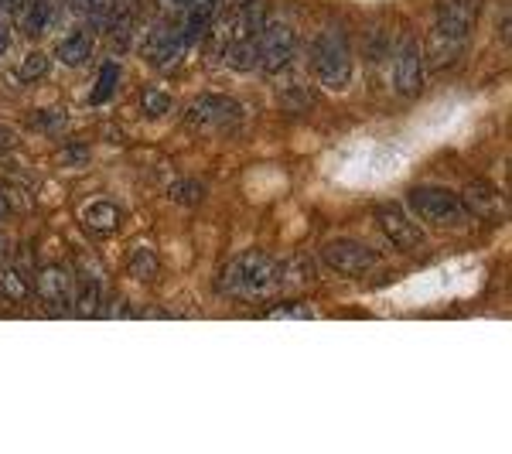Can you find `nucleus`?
<instances>
[{"mask_svg":"<svg viewBox=\"0 0 512 454\" xmlns=\"http://www.w3.org/2000/svg\"><path fill=\"white\" fill-rule=\"evenodd\" d=\"M222 287L236 301H250V304L270 301L284 287V263L263 250H246L229 263Z\"/></svg>","mask_w":512,"mask_h":454,"instance_id":"f257e3e1","label":"nucleus"},{"mask_svg":"<svg viewBox=\"0 0 512 454\" xmlns=\"http://www.w3.org/2000/svg\"><path fill=\"white\" fill-rule=\"evenodd\" d=\"M311 72L325 89H345L352 82V55L342 31H321L311 45Z\"/></svg>","mask_w":512,"mask_h":454,"instance_id":"f03ea898","label":"nucleus"},{"mask_svg":"<svg viewBox=\"0 0 512 454\" xmlns=\"http://www.w3.org/2000/svg\"><path fill=\"white\" fill-rule=\"evenodd\" d=\"M424 52H420V41L403 31L400 41L393 48V86L403 99H417L424 93Z\"/></svg>","mask_w":512,"mask_h":454,"instance_id":"7ed1b4c3","label":"nucleus"},{"mask_svg":"<svg viewBox=\"0 0 512 454\" xmlns=\"http://www.w3.org/2000/svg\"><path fill=\"white\" fill-rule=\"evenodd\" d=\"M410 209H414L424 222L441 226V229L461 226L468 216L461 198L454 192H444V188H414V192H410Z\"/></svg>","mask_w":512,"mask_h":454,"instance_id":"20e7f679","label":"nucleus"},{"mask_svg":"<svg viewBox=\"0 0 512 454\" xmlns=\"http://www.w3.org/2000/svg\"><path fill=\"white\" fill-rule=\"evenodd\" d=\"M376 222H379V229H383V236L390 239V243L396 246V250H403V253H414L424 246V229L417 226L414 219H410V212L403 209L400 202H383L376 209Z\"/></svg>","mask_w":512,"mask_h":454,"instance_id":"39448f33","label":"nucleus"},{"mask_svg":"<svg viewBox=\"0 0 512 454\" xmlns=\"http://www.w3.org/2000/svg\"><path fill=\"white\" fill-rule=\"evenodd\" d=\"M321 260L342 277H366L376 267V253L366 243H355V239H335L321 250Z\"/></svg>","mask_w":512,"mask_h":454,"instance_id":"423d86ee","label":"nucleus"},{"mask_svg":"<svg viewBox=\"0 0 512 454\" xmlns=\"http://www.w3.org/2000/svg\"><path fill=\"white\" fill-rule=\"evenodd\" d=\"M256 48H260V69H267V72H280V69H287L294 59V52H297V35H294V28L291 24H270L267 21V28L256 35Z\"/></svg>","mask_w":512,"mask_h":454,"instance_id":"0eeeda50","label":"nucleus"},{"mask_svg":"<svg viewBox=\"0 0 512 454\" xmlns=\"http://www.w3.org/2000/svg\"><path fill=\"white\" fill-rule=\"evenodd\" d=\"M72 274L65 263H41L35 270V294L48 304V311H69L72 308Z\"/></svg>","mask_w":512,"mask_h":454,"instance_id":"6e6552de","label":"nucleus"},{"mask_svg":"<svg viewBox=\"0 0 512 454\" xmlns=\"http://www.w3.org/2000/svg\"><path fill=\"white\" fill-rule=\"evenodd\" d=\"M243 117L239 103L233 96H198L192 106H188V127H226V123H236Z\"/></svg>","mask_w":512,"mask_h":454,"instance_id":"1a4fd4ad","label":"nucleus"},{"mask_svg":"<svg viewBox=\"0 0 512 454\" xmlns=\"http://www.w3.org/2000/svg\"><path fill=\"white\" fill-rule=\"evenodd\" d=\"M185 48H188V38L181 35L178 21H164L151 31V38H147V59L154 65H161V69H171V65H178V59L185 55Z\"/></svg>","mask_w":512,"mask_h":454,"instance_id":"9d476101","label":"nucleus"},{"mask_svg":"<svg viewBox=\"0 0 512 454\" xmlns=\"http://www.w3.org/2000/svg\"><path fill=\"white\" fill-rule=\"evenodd\" d=\"M461 205H465V212H475V216H485V219H506V212H509L506 195H502L499 188L485 185V181H475V185H468V192H465V198H461Z\"/></svg>","mask_w":512,"mask_h":454,"instance_id":"9b49d317","label":"nucleus"},{"mask_svg":"<svg viewBox=\"0 0 512 454\" xmlns=\"http://www.w3.org/2000/svg\"><path fill=\"white\" fill-rule=\"evenodd\" d=\"M216 11H219V0H188L185 11H181L178 18H175L178 28H181V35L188 38V45L209 31V24H212V18H216Z\"/></svg>","mask_w":512,"mask_h":454,"instance_id":"f8f14e48","label":"nucleus"},{"mask_svg":"<svg viewBox=\"0 0 512 454\" xmlns=\"http://www.w3.org/2000/svg\"><path fill=\"white\" fill-rule=\"evenodd\" d=\"M18 28L28 41H35L45 35L48 21H52V0H24L18 7Z\"/></svg>","mask_w":512,"mask_h":454,"instance_id":"ddd939ff","label":"nucleus"},{"mask_svg":"<svg viewBox=\"0 0 512 454\" xmlns=\"http://www.w3.org/2000/svg\"><path fill=\"white\" fill-rule=\"evenodd\" d=\"M82 226L96 236H110L120 226V209L113 202H89L82 205Z\"/></svg>","mask_w":512,"mask_h":454,"instance_id":"4468645a","label":"nucleus"},{"mask_svg":"<svg viewBox=\"0 0 512 454\" xmlns=\"http://www.w3.org/2000/svg\"><path fill=\"white\" fill-rule=\"evenodd\" d=\"M96 48V38L93 31H72L69 38L59 41V48H55V55H59L62 65H69V69H76V65H86L89 55H93Z\"/></svg>","mask_w":512,"mask_h":454,"instance_id":"2eb2a0df","label":"nucleus"},{"mask_svg":"<svg viewBox=\"0 0 512 454\" xmlns=\"http://www.w3.org/2000/svg\"><path fill=\"white\" fill-rule=\"evenodd\" d=\"M229 69L236 72H253L260 65V48H256V38H233L222 52Z\"/></svg>","mask_w":512,"mask_h":454,"instance_id":"dca6fc26","label":"nucleus"},{"mask_svg":"<svg viewBox=\"0 0 512 454\" xmlns=\"http://www.w3.org/2000/svg\"><path fill=\"white\" fill-rule=\"evenodd\" d=\"M72 311L82 318H93L99 315V284L96 277H79L72 284Z\"/></svg>","mask_w":512,"mask_h":454,"instance_id":"f3484780","label":"nucleus"},{"mask_svg":"<svg viewBox=\"0 0 512 454\" xmlns=\"http://www.w3.org/2000/svg\"><path fill=\"white\" fill-rule=\"evenodd\" d=\"M117 82H120V65H117V62H106L103 69H99V79H96L93 93H89V103H93V106H103L106 99L117 93Z\"/></svg>","mask_w":512,"mask_h":454,"instance_id":"a211bd4d","label":"nucleus"},{"mask_svg":"<svg viewBox=\"0 0 512 454\" xmlns=\"http://www.w3.org/2000/svg\"><path fill=\"white\" fill-rule=\"evenodd\" d=\"M0 294L7 297V301H28V284L18 277V270L7 267V263H0Z\"/></svg>","mask_w":512,"mask_h":454,"instance_id":"6ab92c4d","label":"nucleus"},{"mask_svg":"<svg viewBox=\"0 0 512 454\" xmlns=\"http://www.w3.org/2000/svg\"><path fill=\"white\" fill-rule=\"evenodd\" d=\"M130 274L140 284H151L154 277H158V257H154L151 250H137L134 257H130Z\"/></svg>","mask_w":512,"mask_h":454,"instance_id":"aec40b11","label":"nucleus"},{"mask_svg":"<svg viewBox=\"0 0 512 454\" xmlns=\"http://www.w3.org/2000/svg\"><path fill=\"white\" fill-rule=\"evenodd\" d=\"M140 110H144V117L161 120L164 113L171 110V96L161 93V89H144V93H140Z\"/></svg>","mask_w":512,"mask_h":454,"instance_id":"412c9836","label":"nucleus"},{"mask_svg":"<svg viewBox=\"0 0 512 454\" xmlns=\"http://www.w3.org/2000/svg\"><path fill=\"white\" fill-rule=\"evenodd\" d=\"M72 7L82 14V18H93L96 24H106V18L113 14L117 0H72Z\"/></svg>","mask_w":512,"mask_h":454,"instance_id":"4be33fe9","label":"nucleus"},{"mask_svg":"<svg viewBox=\"0 0 512 454\" xmlns=\"http://www.w3.org/2000/svg\"><path fill=\"white\" fill-rule=\"evenodd\" d=\"M45 76H48V55L45 52H31L28 59L21 62V69H18L21 82H38V79H45Z\"/></svg>","mask_w":512,"mask_h":454,"instance_id":"5701e85b","label":"nucleus"},{"mask_svg":"<svg viewBox=\"0 0 512 454\" xmlns=\"http://www.w3.org/2000/svg\"><path fill=\"white\" fill-rule=\"evenodd\" d=\"M263 315H267V318H311L315 311H311V304H304V301H284V304L267 308Z\"/></svg>","mask_w":512,"mask_h":454,"instance_id":"b1692460","label":"nucleus"},{"mask_svg":"<svg viewBox=\"0 0 512 454\" xmlns=\"http://www.w3.org/2000/svg\"><path fill=\"white\" fill-rule=\"evenodd\" d=\"M202 195H205V188L198 185V181H192V178L181 181L178 188H171V198H175V202H181V205H195Z\"/></svg>","mask_w":512,"mask_h":454,"instance_id":"393cba45","label":"nucleus"},{"mask_svg":"<svg viewBox=\"0 0 512 454\" xmlns=\"http://www.w3.org/2000/svg\"><path fill=\"white\" fill-rule=\"evenodd\" d=\"M185 4H188V0H158L164 18H178V14L185 11Z\"/></svg>","mask_w":512,"mask_h":454,"instance_id":"a878e982","label":"nucleus"},{"mask_svg":"<svg viewBox=\"0 0 512 454\" xmlns=\"http://www.w3.org/2000/svg\"><path fill=\"white\" fill-rule=\"evenodd\" d=\"M11 45H14V31H11V24L0 21V55L11 52Z\"/></svg>","mask_w":512,"mask_h":454,"instance_id":"bb28decb","label":"nucleus"},{"mask_svg":"<svg viewBox=\"0 0 512 454\" xmlns=\"http://www.w3.org/2000/svg\"><path fill=\"white\" fill-rule=\"evenodd\" d=\"M69 161H86V147L72 144V147H69Z\"/></svg>","mask_w":512,"mask_h":454,"instance_id":"cd10ccee","label":"nucleus"}]
</instances>
